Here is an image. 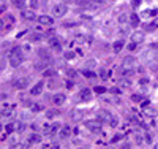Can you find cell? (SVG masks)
Returning a JSON list of instances; mask_svg holds the SVG:
<instances>
[{"instance_id":"5bb4252c","label":"cell","mask_w":158,"mask_h":149,"mask_svg":"<svg viewBox=\"0 0 158 149\" xmlns=\"http://www.w3.org/2000/svg\"><path fill=\"white\" fill-rule=\"evenodd\" d=\"M11 3H13L16 8H19V10L25 8V0H11Z\"/></svg>"},{"instance_id":"cb8c5ba5","label":"cell","mask_w":158,"mask_h":149,"mask_svg":"<svg viewBox=\"0 0 158 149\" xmlns=\"http://www.w3.org/2000/svg\"><path fill=\"white\" fill-rule=\"evenodd\" d=\"M142 38H144V37H142V33H134L133 35V40L134 41H142Z\"/></svg>"},{"instance_id":"603a6c76","label":"cell","mask_w":158,"mask_h":149,"mask_svg":"<svg viewBox=\"0 0 158 149\" xmlns=\"http://www.w3.org/2000/svg\"><path fill=\"white\" fill-rule=\"evenodd\" d=\"M35 68H37V70H43V68H44V64H43L41 60H37V62H35Z\"/></svg>"},{"instance_id":"52a82bcc","label":"cell","mask_w":158,"mask_h":149,"mask_svg":"<svg viewBox=\"0 0 158 149\" xmlns=\"http://www.w3.org/2000/svg\"><path fill=\"white\" fill-rule=\"evenodd\" d=\"M29 83H30L29 78H19L18 81H14V87H18V89H25L27 86H29Z\"/></svg>"},{"instance_id":"d590c367","label":"cell","mask_w":158,"mask_h":149,"mask_svg":"<svg viewBox=\"0 0 158 149\" xmlns=\"http://www.w3.org/2000/svg\"><path fill=\"white\" fill-rule=\"evenodd\" d=\"M153 149H158V144H155V146H153Z\"/></svg>"},{"instance_id":"7402d4cb","label":"cell","mask_w":158,"mask_h":149,"mask_svg":"<svg viewBox=\"0 0 158 149\" xmlns=\"http://www.w3.org/2000/svg\"><path fill=\"white\" fill-rule=\"evenodd\" d=\"M40 141H41L40 135H32V136H30V143H40Z\"/></svg>"},{"instance_id":"83f0119b","label":"cell","mask_w":158,"mask_h":149,"mask_svg":"<svg viewBox=\"0 0 158 149\" xmlns=\"http://www.w3.org/2000/svg\"><path fill=\"white\" fill-rule=\"evenodd\" d=\"M30 6H32L33 10L38 8V0H30Z\"/></svg>"},{"instance_id":"1f68e13d","label":"cell","mask_w":158,"mask_h":149,"mask_svg":"<svg viewBox=\"0 0 158 149\" xmlns=\"http://www.w3.org/2000/svg\"><path fill=\"white\" fill-rule=\"evenodd\" d=\"M100 76H101V78H107V74H106V72H105V70H101V73H100Z\"/></svg>"},{"instance_id":"7a4b0ae2","label":"cell","mask_w":158,"mask_h":149,"mask_svg":"<svg viewBox=\"0 0 158 149\" xmlns=\"http://www.w3.org/2000/svg\"><path fill=\"white\" fill-rule=\"evenodd\" d=\"M52 11H54V14L55 16H63V14H67V5H63V3H57V5H54L52 6Z\"/></svg>"},{"instance_id":"e575fe53","label":"cell","mask_w":158,"mask_h":149,"mask_svg":"<svg viewBox=\"0 0 158 149\" xmlns=\"http://www.w3.org/2000/svg\"><path fill=\"white\" fill-rule=\"evenodd\" d=\"M33 109H35V111H37V109L40 111V109H41V105H35V106H33Z\"/></svg>"},{"instance_id":"f1b7e54d","label":"cell","mask_w":158,"mask_h":149,"mask_svg":"<svg viewBox=\"0 0 158 149\" xmlns=\"http://www.w3.org/2000/svg\"><path fill=\"white\" fill-rule=\"evenodd\" d=\"M128 49L130 51H134V49H136V43H131V45L128 46Z\"/></svg>"},{"instance_id":"8fae6325","label":"cell","mask_w":158,"mask_h":149,"mask_svg":"<svg viewBox=\"0 0 158 149\" xmlns=\"http://www.w3.org/2000/svg\"><path fill=\"white\" fill-rule=\"evenodd\" d=\"M90 97H92V92L88 91V89H82L81 94H79V99L82 101H88V100H90Z\"/></svg>"},{"instance_id":"6da1fadb","label":"cell","mask_w":158,"mask_h":149,"mask_svg":"<svg viewBox=\"0 0 158 149\" xmlns=\"http://www.w3.org/2000/svg\"><path fill=\"white\" fill-rule=\"evenodd\" d=\"M8 60H10V65L11 67H19L22 64V60H24V57H22V53L19 48H13L8 56Z\"/></svg>"},{"instance_id":"484cf974","label":"cell","mask_w":158,"mask_h":149,"mask_svg":"<svg viewBox=\"0 0 158 149\" xmlns=\"http://www.w3.org/2000/svg\"><path fill=\"white\" fill-rule=\"evenodd\" d=\"M84 74H86L87 78H93V76H95V73L90 72V70H84Z\"/></svg>"},{"instance_id":"d4e9b609","label":"cell","mask_w":158,"mask_h":149,"mask_svg":"<svg viewBox=\"0 0 158 149\" xmlns=\"http://www.w3.org/2000/svg\"><path fill=\"white\" fill-rule=\"evenodd\" d=\"M111 127H117V124H119V119H117V116H114L112 117V121H111Z\"/></svg>"},{"instance_id":"9a60e30c","label":"cell","mask_w":158,"mask_h":149,"mask_svg":"<svg viewBox=\"0 0 158 149\" xmlns=\"http://www.w3.org/2000/svg\"><path fill=\"white\" fill-rule=\"evenodd\" d=\"M21 16L24 18V19H35V13H33V11H22L21 13Z\"/></svg>"},{"instance_id":"3957f363","label":"cell","mask_w":158,"mask_h":149,"mask_svg":"<svg viewBox=\"0 0 158 149\" xmlns=\"http://www.w3.org/2000/svg\"><path fill=\"white\" fill-rule=\"evenodd\" d=\"M87 128L92 132H100L101 130V122L100 121H87Z\"/></svg>"},{"instance_id":"4dcf8cb0","label":"cell","mask_w":158,"mask_h":149,"mask_svg":"<svg viewBox=\"0 0 158 149\" xmlns=\"http://www.w3.org/2000/svg\"><path fill=\"white\" fill-rule=\"evenodd\" d=\"M65 57H67V59H71V57H74V54H73V53H67V54H65Z\"/></svg>"},{"instance_id":"ba28073f","label":"cell","mask_w":158,"mask_h":149,"mask_svg":"<svg viewBox=\"0 0 158 149\" xmlns=\"http://www.w3.org/2000/svg\"><path fill=\"white\" fill-rule=\"evenodd\" d=\"M22 124L21 122H10L8 125H6V132L11 133V132H16V130H22Z\"/></svg>"},{"instance_id":"5b68a950","label":"cell","mask_w":158,"mask_h":149,"mask_svg":"<svg viewBox=\"0 0 158 149\" xmlns=\"http://www.w3.org/2000/svg\"><path fill=\"white\" fill-rule=\"evenodd\" d=\"M13 111H14V106H13V105H3V106H2V117H10V116H13Z\"/></svg>"},{"instance_id":"44dd1931","label":"cell","mask_w":158,"mask_h":149,"mask_svg":"<svg viewBox=\"0 0 158 149\" xmlns=\"http://www.w3.org/2000/svg\"><path fill=\"white\" fill-rule=\"evenodd\" d=\"M133 64V57H125L123 59V67H130Z\"/></svg>"},{"instance_id":"8d00e7d4","label":"cell","mask_w":158,"mask_h":149,"mask_svg":"<svg viewBox=\"0 0 158 149\" xmlns=\"http://www.w3.org/2000/svg\"><path fill=\"white\" fill-rule=\"evenodd\" d=\"M79 149H81V148H79Z\"/></svg>"},{"instance_id":"8992f818","label":"cell","mask_w":158,"mask_h":149,"mask_svg":"<svg viewBox=\"0 0 158 149\" xmlns=\"http://www.w3.org/2000/svg\"><path fill=\"white\" fill-rule=\"evenodd\" d=\"M65 100H67V97H65L63 94H55V95L52 97V103L55 105V106H60V105H63Z\"/></svg>"},{"instance_id":"4316f807","label":"cell","mask_w":158,"mask_h":149,"mask_svg":"<svg viewBox=\"0 0 158 149\" xmlns=\"http://www.w3.org/2000/svg\"><path fill=\"white\" fill-rule=\"evenodd\" d=\"M32 40H33V41H40V40H41V35H40V33H33V35H32Z\"/></svg>"},{"instance_id":"d6986e66","label":"cell","mask_w":158,"mask_h":149,"mask_svg":"<svg viewBox=\"0 0 158 149\" xmlns=\"http://www.w3.org/2000/svg\"><path fill=\"white\" fill-rule=\"evenodd\" d=\"M145 114L150 116V117H153V116H157V109L155 108H147V109H145Z\"/></svg>"},{"instance_id":"277c9868","label":"cell","mask_w":158,"mask_h":149,"mask_svg":"<svg viewBox=\"0 0 158 149\" xmlns=\"http://www.w3.org/2000/svg\"><path fill=\"white\" fill-rule=\"evenodd\" d=\"M112 114H109V113L107 111H105V109H103V111H98V119L101 121V122H111V121H112Z\"/></svg>"},{"instance_id":"836d02e7","label":"cell","mask_w":158,"mask_h":149,"mask_svg":"<svg viewBox=\"0 0 158 149\" xmlns=\"http://www.w3.org/2000/svg\"><path fill=\"white\" fill-rule=\"evenodd\" d=\"M139 3H141V0H134V2H133V6H138Z\"/></svg>"},{"instance_id":"f546056e","label":"cell","mask_w":158,"mask_h":149,"mask_svg":"<svg viewBox=\"0 0 158 149\" xmlns=\"http://www.w3.org/2000/svg\"><path fill=\"white\" fill-rule=\"evenodd\" d=\"M105 91H106L105 87H97V89H95V92H98V94H101V92H105Z\"/></svg>"},{"instance_id":"7c38bea8","label":"cell","mask_w":158,"mask_h":149,"mask_svg":"<svg viewBox=\"0 0 158 149\" xmlns=\"http://www.w3.org/2000/svg\"><path fill=\"white\" fill-rule=\"evenodd\" d=\"M70 133H71V128L68 127V125H63V128L60 130L59 135H60L62 140H65V138H68V136H70Z\"/></svg>"},{"instance_id":"ffe728a7","label":"cell","mask_w":158,"mask_h":149,"mask_svg":"<svg viewBox=\"0 0 158 149\" xmlns=\"http://www.w3.org/2000/svg\"><path fill=\"white\" fill-rule=\"evenodd\" d=\"M122 48H123V41H115L114 43V51H115V53H119Z\"/></svg>"},{"instance_id":"e0dca14e","label":"cell","mask_w":158,"mask_h":149,"mask_svg":"<svg viewBox=\"0 0 158 149\" xmlns=\"http://www.w3.org/2000/svg\"><path fill=\"white\" fill-rule=\"evenodd\" d=\"M57 114H59V111H57V109H49V111L46 113V116H48L49 119H52V117H55Z\"/></svg>"},{"instance_id":"d6a6232c","label":"cell","mask_w":158,"mask_h":149,"mask_svg":"<svg viewBox=\"0 0 158 149\" xmlns=\"http://www.w3.org/2000/svg\"><path fill=\"white\" fill-rule=\"evenodd\" d=\"M133 100L134 101H141V97L139 95H133Z\"/></svg>"},{"instance_id":"30bf717a","label":"cell","mask_w":158,"mask_h":149,"mask_svg":"<svg viewBox=\"0 0 158 149\" xmlns=\"http://www.w3.org/2000/svg\"><path fill=\"white\" fill-rule=\"evenodd\" d=\"M38 22H40V24H43V26H52L54 24V19L51 16H46V14H43V16L38 18Z\"/></svg>"},{"instance_id":"2e32d148","label":"cell","mask_w":158,"mask_h":149,"mask_svg":"<svg viewBox=\"0 0 158 149\" xmlns=\"http://www.w3.org/2000/svg\"><path fill=\"white\" fill-rule=\"evenodd\" d=\"M130 21H131V26H138L139 24V16H138L136 13H133L131 16H130Z\"/></svg>"},{"instance_id":"9c48e42d","label":"cell","mask_w":158,"mask_h":149,"mask_svg":"<svg viewBox=\"0 0 158 149\" xmlns=\"http://www.w3.org/2000/svg\"><path fill=\"white\" fill-rule=\"evenodd\" d=\"M43 86H44L43 81H38V83L33 86L32 89H30V94H32V95H38V94H41V91H43Z\"/></svg>"},{"instance_id":"ac0fdd59","label":"cell","mask_w":158,"mask_h":149,"mask_svg":"<svg viewBox=\"0 0 158 149\" xmlns=\"http://www.w3.org/2000/svg\"><path fill=\"white\" fill-rule=\"evenodd\" d=\"M158 29V19H155V21L150 22V26H147V30H155Z\"/></svg>"},{"instance_id":"4fadbf2b","label":"cell","mask_w":158,"mask_h":149,"mask_svg":"<svg viewBox=\"0 0 158 149\" xmlns=\"http://www.w3.org/2000/svg\"><path fill=\"white\" fill-rule=\"evenodd\" d=\"M49 43H51V48H54L55 51H60L62 49V45H60V41H59V38H57V37H52Z\"/></svg>"}]
</instances>
